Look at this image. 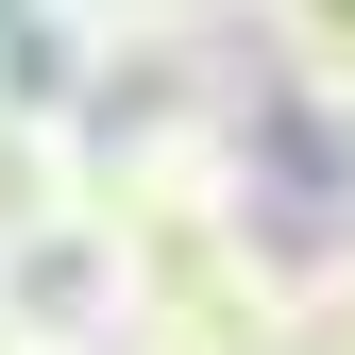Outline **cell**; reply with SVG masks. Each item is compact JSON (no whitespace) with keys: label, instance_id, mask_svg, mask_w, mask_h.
Wrapping results in <instances>:
<instances>
[{"label":"cell","instance_id":"7a4b0ae2","mask_svg":"<svg viewBox=\"0 0 355 355\" xmlns=\"http://www.w3.org/2000/svg\"><path fill=\"white\" fill-rule=\"evenodd\" d=\"M254 34H271V68L322 119H355V0H254Z\"/></svg>","mask_w":355,"mask_h":355},{"label":"cell","instance_id":"6da1fadb","mask_svg":"<svg viewBox=\"0 0 355 355\" xmlns=\"http://www.w3.org/2000/svg\"><path fill=\"white\" fill-rule=\"evenodd\" d=\"M153 136H237V34L136 0L85 51V153H153Z\"/></svg>","mask_w":355,"mask_h":355},{"label":"cell","instance_id":"ba28073f","mask_svg":"<svg viewBox=\"0 0 355 355\" xmlns=\"http://www.w3.org/2000/svg\"><path fill=\"white\" fill-rule=\"evenodd\" d=\"M0 355H17V322H0Z\"/></svg>","mask_w":355,"mask_h":355},{"label":"cell","instance_id":"5b68a950","mask_svg":"<svg viewBox=\"0 0 355 355\" xmlns=\"http://www.w3.org/2000/svg\"><path fill=\"white\" fill-rule=\"evenodd\" d=\"M153 17H203V34H254V0H153Z\"/></svg>","mask_w":355,"mask_h":355},{"label":"cell","instance_id":"3957f363","mask_svg":"<svg viewBox=\"0 0 355 355\" xmlns=\"http://www.w3.org/2000/svg\"><path fill=\"white\" fill-rule=\"evenodd\" d=\"M85 203V136H51V119H0V237H34V220Z\"/></svg>","mask_w":355,"mask_h":355},{"label":"cell","instance_id":"8992f818","mask_svg":"<svg viewBox=\"0 0 355 355\" xmlns=\"http://www.w3.org/2000/svg\"><path fill=\"white\" fill-rule=\"evenodd\" d=\"M68 17H136V0H68Z\"/></svg>","mask_w":355,"mask_h":355},{"label":"cell","instance_id":"52a82bcc","mask_svg":"<svg viewBox=\"0 0 355 355\" xmlns=\"http://www.w3.org/2000/svg\"><path fill=\"white\" fill-rule=\"evenodd\" d=\"M119 355H187V338H119Z\"/></svg>","mask_w":355,"mask_h":355},{"label":"cell","instance_id":"277c9868","mask_svg":"<svg viewBox=\"0 0 355 355\" xmlns=\"http://www.w3.org/2000/svg\"><path fill=\"white\" fill-rule=\"evenodd\" d=\"M288 355H355V220L322 254H288Z\"/></svg>","mask_w":355,"mask_h":355}]
</instances>
